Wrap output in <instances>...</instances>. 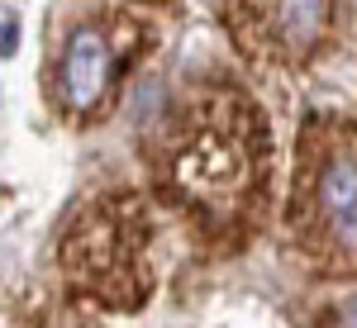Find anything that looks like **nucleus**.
<instances>
[{
    "instance_id": "423d86ee",
    "label": "nucleus",
    "mask_w": 357,
    "mask_h": 328,
    "mask_svg": "<svg viewBox=\"0 0 357 328\" xmlns=\"http://www.w3.org/2000/svg\"><path fill=\"white\" fill-rule=\"evenodd\" d=\"M15 48H20V19L15 15H5V33H0V53L15 57Z\"/></svg>"
},
{
    "instance_id": "0eeeda50",
    "label": "nucleus",
    "mask_w": 357,
    "mask_h": 328,
    "mask_svg": "<svg viewBox=\"0 0 357 328\" xmlns=\"http://www.w3.org/2000/svg\"><path fill=\"white\" fill-rule=\"evenodd\" d=\"M338 324H343V328H357V300H348V304H343V314H338Z\"/></svg>"
},
{
    "instance_id": "f257e3e1",
    "label": "nucleus",
    "mask_w": 357,
    "mask_h": 328,
    "mask_svg": "<svg viewBox=\"0 0 357 328\" xmlns=\"http://www.w3.org/2000/svg\"><path fill=\"white\" fill-rule=\"evenodd\" d=\"M162 181L210 228L243 224L267 181V134L257 109L243 105L234 91L205 95L195 109H186L167 138Z\"/></svg>"
},
{
    "instance_id": "20e7f679",
    "label": "nucleus",
    "mask_w": 357,
    "mask_h": 328,
    "mask_svg": "<svg viewBox=\"0 0 357 328\" xmlns=\"http://www.w3.org/2000/svg\"><path fill=\"white\" fill-rule=\"evenodd\" d=\"M119 43H114L110 24L86 19L67 33L62 43V62H57V100L72 114H96L105 109L114 81H119Z\"/></svg>"
},
{
    "instance_id": "7ed1b4c3",
    "label": "nucleus",
    "mask_w": 357,
    "mask_h": 328,
    "mask_svg": "<svg viewBox=\"0 0 357 328\" xmlns=\"http://www.w3.org/2000/svg\"><path fill=\"white\" fill-rule=\"evenodd\" d=\"M301 228L314 257L333 267H357V129L310 138Z\"/></svg>"
},
{
    "instance_id": "f03ea898",
    "label": "nucleus",
    "mask_w": 357,
    "mask_h": 328,
    "mask_svg": "<svg viewBox=\"0 0 357 328\" xmlns=\"http://www.w3.org/2000/svg\"><path fill=\"white\" fill-rule=\"evenodd\" d=\"M67 272L86 295L110 309H134L148 295L143 267V210L129 195H114L91 205L72 238H67Z\"/></svg>"
},
{
    "instance_id": "39448f33",
    "label": "nucleus",
    "mask_w": 357,
    "mask_h": 328,
    "mask_svg": "<svg viewBox=\"0 0 357 328\" xmlns=\"http://www.w3.org/2000/svg\"><path fill=\"white\" fill-rule=\"evenodd\" d=\"M252 15H257V24L272 38V57H301L324 38V29L333 19V5L296 0V5H257Z\"/></svg>"
}]
</instances>
